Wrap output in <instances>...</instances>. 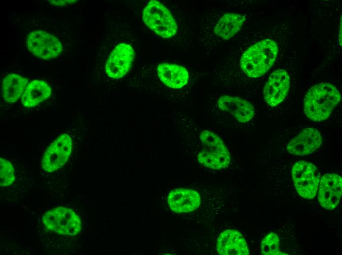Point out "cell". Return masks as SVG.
<instances>
[{
  "label": "cell",
  "mask_w": 342,
  "mask_h": 255,
  "mask_svg": "<svg viewBox=\"0 0 342 255\" xmlns=\"http://www.w3.org/2000/svg\"><path fill=\"white\" fill-rule=\"evenodd\" d=\"M341 100L335 86L321 83L310 88L304 99V111L306 117L313 121L327 119Z\"/></svg>",
  "instance_id": "1"
},
{
  "label": "cell",
  "mask_w": 342,
  "mask_h": 255,
  "mask_svg": "<svg viewBox=\"0 0 342 255\" xmlns=\"http://www.w3.org/2000/svg\"><path fill=\"white\" fill-rule=\"evenodd\" d=\"M278 51L277 44L266 39L250 47L243 54L240 65L249 77L256 78L265 74L272 67Z\"/></svg>",
  "instance_id": "2"
},
{
  "label": "cell",
  "mask_w": 342,
  "mask_h": 255,
  "mask_svg": "<svg viewBox=\"0 0 342 255\" xmlns=\"http://www.w3.org/2000/svg\"><path fill=\"white\" fill-rule=\"evenodd\" d=\"M200 137L203 145V149L197 155L200 163L216 170L227 167L231 157L222 139L214 132L207 130L201 132Z\"/></svg>",
  "instance_id": "3"
},
{
  "label": "cell",
  "mask_w": 342,
  "mask_h": 255,
  "mask_svg": "<svg viewBox=\"0 0 342 255\" xmlns=\"http://www.w3.org/2000/svg\"><path fill=\"white\" fill-rule=\"evenodd\" d=\"M142 19L147 27L158 36L169 38L177 31V23L170 11L159 1L150 0L144 8Z\"/></svg>",
  "instance_id": "4"
},
{
  "label": "cell",
  "mask_w": 342,
  "mask_h": 255,
  "mask_svg": "<svg viewBox=\"0 0 342 255\" xmlns=\"http://www.w3.org/2000/svg\"><path fill=\"white\" fill-rule=\"evenodd\" d=\"M292 177L299 195L307 199L316 197L320 181V174L314 165L305 161L297 162L292 169Z\"/></svg>",
  "instance_id": "5"
},
{
  "label": "cell",
  "mask_w": 342,
  "mask_h": 255,
  "mask_svg": "<svg viewBox=\"0 0 342 255\" xmlns=\"http://www.w3.org/2000/svg\"><path fill=\"white\" fill-rule=\"evenodd\" d=\"M42 221L48 229L61 235L74 236L81 230L79 216L71 209L63 207L48 211L44 214Z\"/></svg>",
  "instance_id": "6"
},
{
  "label": "cell",
  "mask_w": 342,
  "mask_h": 255,
  "mask_svg": "<svg viewBox=\"0 0 342 255\" xmlns=\"http://www.w3.org/2000/svg\"><path fill=\"white\" fill-rule=\"evenodd\" d=\"M26 46L32 54L43 59L55 58L62 51L59 40L44 30L30 32L27 38Z\"/></svg>",
  "instance_id": "7"
},
{
  "label": "cell",
  "mask_w": 342,
  "mask_h": 255,
  "mask_svg": "<svg viewBox=\"0 0 342 255\" xmlns=\"http://www.w3.org/2000/svg\"><path fill=\"white\" fill-rule=\"evenodd\" d=\"M72 141L69 135L63 134L54 140L46 149L43 156L41 165L49 172L55 171L68 160L72 152Z\"/></svg>",
  "instance_id": "8"
},
{
  "label": "cell",
  "mask_w": 342,
  "mask_h": 255,
  "mask_svg": "<svg viewBox=\"0 0 342 255\" xmlns=\"http://www.w3.org/2000/svg\"><path fill=\"white\" fill-rule=\"evenodd\" d=\"M134 56V50L130 45L124 43L118 44L106 62V74L114 79L123 77L131 68Z\"/></svg>",
  "instance_id": "9"
},
{
  "label": "cell",
  "mask_w": 342,
  "mask_h": 255,
  "mask_svg": "<svg viewBox=\"0 0 342 255\" xmlns=\"http://www.w3.org/2000/svg\"><path fill=\"white\" fill-rule=\"evenodd\" d=\"M290 80L288 73L283 69L272 73L263 89V96L266 103L271 106L279 104L288 94Z\"/></svg>",
  "instance_id": "10"
},
{
  "label": "cell",
  "mask_w": 342,
  "mask_h": 255,
  "mask_svg": "<svg viewBox=\"0 0 342 255\" xmlns=\"http://www.w3.org/2000/svg\"><path fill=\"white\" fill-rule=\"evenodd\" d=\"M319 187L318 200L321 205L327 210L334 209L342 196V178L336 174H326L321 178Z\"/></svg>",
  "instance_id": "11"
},
{
  "label": "cell",
  "mask_w": 342,
  "mask_h": 255,
  "mask_svg": "<svg viewBox=\"0 0 342 255\" xmlns=\"http://www.w3.org/2000/svg\"><path fill=\"white\" fill-rule=\"evenodd\" d=\"M322 143V137L315 128H308L303 130L288 144L287 151L292 154L304 156L318 149Z\"/></svg>",
  "instance_id": "12"
},
{
  "label": "cell",
  "mask_w": 342,
  "mask_h": 255,
  "mask_svg": "<svg viewBox=\"0 0 342 255\" xmlns=\"http://www.w3.org/2000/svg\"><path fill=\"white\" fill-rule=\"evenodd\" d=\"M168 204L170 209L175 213H188L198 208L200 204L199 194L192 189L176 188L168 196Z\"/></svg>",
  "instance_id": "13"
},
{
  "label": "cell",
  "mask_w": 342,
  "mask_h": 255,
  "mask_svg": "<svg viewBox=\"0 0 342 255\" xmlns=\"http://www.w3.org/2000/svg\"><path fill=\"white\" fill-rule=\"evenodd\" d=\"M217 103L220 110L230 113L241 123L250 121L255 114L251 103L238 97L223 95L218 99Z\"/></svg>",
  "instance_id": "14"
},
{
  "label": "cell",
  "mask_w": 342,
  "mask_h": 255,
  "mask_svg": "<svg viewBox=\"0 0 342 255\" xmlns=\"http://www.w3.org/2000/svg\"><path fill=\"white\" fill-rule=\"evenodd\" d=\"M217 251L221 255H248V248L243 235L238 231L228 230L217 239Z\"/></svg>",
  "instance_id": "15"
},
{
  "label": "cell",
  "mask_w": 342,
  "mask_h": 255,
  "mask_svg": "<svg viewBox=\"0 0 342 255\" xmlns=\"http://www.w3.org/2000/svg\"><path fill=\"white\" fill-rule=\"evenodd\" d=\"M157 74L164 84L173 89L183 87L189 79L188 72L184 67L166 62L158 65Z\"/></svg>",
  "instance_id": "16"
},
{
  "label": "cell",
  "mask_w": 342,
  "mask_h": 255,
  "mask_svg": "<svg viewBox=\"0 0 342 255\" xmlns=\"http://www.w3.org/2000/svg\"><path fill=\"white\" fill-rule=\"evenodd\" d=\"M51 94V89L48 83L43 80H34L27 86L21 96V102L25 107H34L48 98Z\"/></svg>",
  "instance_id": "17"
},
{
  "label": "cell",
  "mask_w": 342,
  "mask_h": 255,
  "mask_svg": "<svg viewBox=\"0 0 342 255\" xmlns=\"http://www.w3.org/2000/svg\"><path fill=\"white\" fill-rule=\"evenodd\" d=\"M244 20L245 17L240 14L226 13L219 19L214 32L224 40L230 39L240 30Z\"/></svg>",
  "instance_id": "18"
},
{
  "label": "cell",
  "mask_w": 342,
  "mask_h": 255,
  "mask_svg": "<svg viewBox=\"0 0 342 255\" xmlns=\"http://www.w3.org/2000/svg\"><path fill=\"white\" fill-rule=\"evenodd\" d=\"M28 82V79L17 74H8L2 82V90L5 101L9 103L15 102L24 92Z\"/></svg>",
  "instance_id": "19"
},
{
  "label": "cell",
  "mask_w": 342,
  "mask_h": 255,
  "mask_svg": "<svg viewBox=\"0 0 342 255\" xmlns=\"http://www.w3.org/2000/svg\"><path fill=\"white\" fill-rule=\"evenodd\" d=\"M261 253L264 255H287L279 250V239L273 232L267 234L263 239L261 246Z\"/></svg>",
  "instance_id": "20"
},
{
  "label": "cell",
  "mask_w": 342,
  "mask_h": 255,
  "mask_svg": "<svg viewBox=\"0 0 342 255\" xmlns=\"http://www.w3.org/2000/svg\"><path fill=\"white\" fill-rule=\"evenodd\" d=\"M14 170L12 165L8 160L0 157V183L1 187L8 186L14 181Z\"/></svg>",
  "instance_id": "21"
},
{
  "label": "cell",
  "mask_w": 342,
  "mask_h": 255,
  "mask_svg": "<svg viewBox=\"0 0 342 255\" xmlns=\"http://www.w3.org/2000/svg\"><path fill=\"white\" fill-rule=\"evenodd\" d=\"M48 1L52 4L57 6H63L67 5L70 4H72L77 1V0H50Z\"/></svg>",
  "instance_id": "22"
},
{
  "label": "cell",
  "mask_w": 342,
  "mask_h": 255,
  "mask_svg": "<svg viewBox=\"0 0 342 255\" xmlns=\"http://www.w3.org/2000/svg\"><path fill=\"white\" fill-rule=\"evenodd\" d=\"M339 41L340 45L341 46L342 45V22H341V21L340 22V26L339 35Z\"/></svg>",
  "instance_id": "23"
}]
</instances>
